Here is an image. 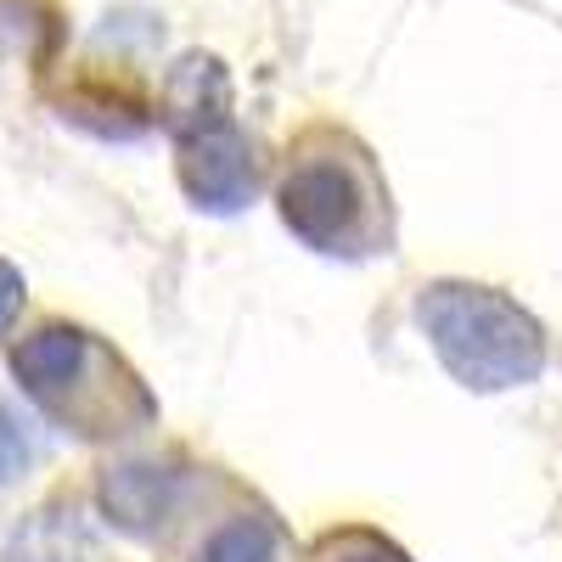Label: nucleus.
<instances>
[{"label":"nucleus","instance_id":"obj_11","mask_svg":"<svg viewBox=\"0 0 562 562\" xmlns=\"http://www.w3.org/2000/svg\"><path fill=\"white\" fill-rule=\"evenodd\" d=\"M18 310H23V276L12 259H0V333L18 321Z\"/></svg>","mask_w":562,"mask_h":562},{"label":"nucleus","instance_id":"obj_3","mask_svg":"<svg viewBox=\"0 0 562 562\" xmlns=\"http://www.w3.org/2000/svg\"><path fill=\"white\" fill-rule=\"evenodd\" d=\"M416 326L434 344L439 366L473 394L524 389L546 371L540 321L518 299L479 288V281H434L416 299Z\"/></svg>","mask_w":562,"mask_h":562},{"label":"nucleus","instance_id":"obj_10","mask_svg":"<svg viewBox=\"0 0 562 562\" xmlns=\"http://www.w3.org/2000/svg\"><path fill=\"white\" fill-rule=\"evenodd\" d=\"M29 467V445H23V428L0 411V484H12L18 473Z\"/></svg>","mask_w":562,"mask_h":562},{"label":"nucleus","instance_id":"obj_2","mask_svg":"<svg viewBox=\"0 0 562 562\" xmlns=\"http://www.w3.org/2000/svg\"><path fill=\"white\" fill-rule=\"evenodd\" d=\"M276 209L315 254H378V243L389 237L371 153L344 130H310L304 140H293L276 180Z\"/></svg>","mask_w":562,"mask_h":562},{"label":"nucleus","instance_id":"obj_9","mask_svg":"<svg viewBox=\"0 0 562 562\" xmlns=\"http://www.w3.org/2000/svg\"><path fill=\"white\" fill-rule=\"evenodd\" d=\"M304 562H411L389 535H378V529H333V535H321L315 546H310V557Z\"/></svg>","mask_w":562,"mask_h":562},{"label":"nucleus","instance_id":"obj_6","mask_svg":"<svg viewBox=\"0 0 562 562\" xmlns=\"http://www.w3.org/2000/svg\"><path fill=\"white\" fill-rule=\"evenodd\" d=\"M169 119H175V135L198 130V124H214V119H231V79L214 57L175 63V74H169Z\"/></svg>","mask_w":562,"mask_h":562},{"label":"nucleus","instance_id":"obj_7","mask_svg":"<svg viewBox=\"0 0 562 562\" xmlns=\"http://www.w3.org/2000/svg\"><path fill=\"white\" fill-rule=\"evenodd\" d=\"M7 562H90V529L74 506H45L12 535Z\"/></svg>","mask_w":562,"mask_h":562},{"label":"nucleus","instance_id":"obj_1","mask_svg":"<svg viewBox=\"0 0 562 562\" xmlns=\"http://www.w3.org/2000/svg\"><path fill=\"white\" fill-rule=\"evenodd\" d=\"M7 360H12V378L23 383V394L79 439H113L153 416L147 383L124 366L119 349H108L85 326L45 321L29 338L12 344Z\"/></svg>","mask_w":562,"mask_h":562},{"label":"nucleus","instance_id":"obj_8","mask_svg":"<svg viewBox=\"0 0 562 562\" xmlns=\"http://www.w3.org/2000/svg\"><path fill=\"white\" fill-rule=\"evenodd\" d=\"M270 557H276V529L265 518H231L198 551V562H270Z\"/></svg>","mask_w":562,"mask_h":562},{"label":"nucleus","instance_id":"obj_5","mask_svg":"<svg viewBox=\"0 0 562 562\" xmlns=\"http://www.w3.org/2000/svg\"><path fill=\"white\" fill-rule=\"evenodd\" d=\"M102 518L124 535H153L175 506V473L164 467H113L97 490Z\"/></svg>","mask_w":562,"mask_h":562},{"label":"nucleus","instance_id":"obj_4","mask_svg":"<svg viewBox=\"0 0 562 562\" xmlns=\"http://www.w3.org/2000/svg\"><path fill=\"white\" fill-rule=\"evenodd\" d=\"M180 186H186V198L203 203V209H243L259 186L254 140L231 119L180 130Z\"/></svg>","mask_w":562,"mask_h":562}]
</instances>
